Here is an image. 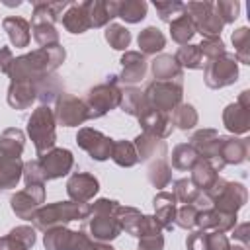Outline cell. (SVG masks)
I'll use <instances>...</instances> for the list:
<instances>
[{
    "instance_id": "9f6ffc18",
    "label": "cell",
    "mask_w": 250,
    "mask_h": 250,
    "mask_svg": "<svg viewBox=\"0 0 250 250\" xmlns=\"http://www.w3.org/2000/svg\"><path fill=\"white\" fill-rule=\"evenodd\" d=\"M229 246H230V242L225 232H217V230L209 232L207 230V250H229Z\"/></svg>"
},
{
    "instance_id": "7dc6e473",
    "label": "cell",
    "mask_w": 250,
    "mask_h": 250,
    "mask_svg": "<svg viewBox=\"0 0 250 250\" xmlns=\"http://www.w3.org/2000/svg\"><path fill=\"white\" fill-rule=\"evenodd\" d=\"M59 90H61V84H59L57 76L47 74V76L35 80V92H37V98L43 102V105L49 104V102H53L57 98Z\"/></svg>"
},
{
    "instance_id": "74e56055",
    "label": "cell",
    "mask_w": 250,
    "mask_h": 250,
    "mask_svg": "<svg viewBox=\"0 0 250 250\" xmlns=\"http://www.w3.org/2000/svg\"><path fill=\"white\" fill-rule=\"evenodd\" d=\"M146 2L143 0H127L117 2V18L125 20L127 23H139L146 16Z\"/></svg>"
},
{
    "instance_id": "f6af8a7d",
    "label": "cell",
    "mask_w": 250,
    "mask_h": 250,
    "mask_svg": "<svg viewBox=\"0 0 250 250\" xmlns=\"http://www.w3.org/2000/svg\"><path fill=\"white\" fill-rule=\"evenodd\" d=\"M31 31H33V39H35L41 47L59 45V31L55 29L53 23H47V21H35V23H31Z\"/></svg>"
},
{
    "instance_id": "bcb514c9",
    "label": "cell",
    "mask_w": 250,
    "mask_h": 250,
    "mask_svg": "<svg viewBox=\"0 0 250 250\" xmlns=\"http://www.w3.org/2000/svg\"><path fill=\"white\" fill-rule=\"evenodd\" d=\"M105 41L117 49V51H125L131 43V33L125 25H119V23H109L105 27Z\"/></svg>"
},
{
    "instance_id": "ac0fdd59",
    "label": "cell",
    "mask_w": 250,
    "mask_h": 250,
    "mask_svg": "<svg viewBox=\"0 0 250 250\" xmlns=\"http://www.w3.org/2000/svg\"><path fill=\"white\" fill-rule=\"evenodd\" d=\"M195 227L201 230H217V232H227L236 227V213H225L215 207L201 209L197 213Z\"/></svg>"
},
{
    "instance_id": "44dd1931",
    "label": "cell",
    "mask_w": 250,
    "mask_h": 250,
    "mask_svg": "<svg viewBox=\"0 0 250 250\" xmlns=\"http://www.w3.org/2000/svg\"><path fill=\"white\" fill-rule=\"evenodd\" d=\"M37 98L33 80H14L8 88V104L14 109H25Z\"/></svg>"
},
{
    "instance_id": "b9f144b4",
    "label": "cell",
    "mask_w": 250,
    "mask_h": 250,
    "mask_svg": "<svg viewBox=\"0 0 250 250\" xmlns=\"http://www.w3.org/2000/svg\"><path fill=\"white\" fill-rule=\"evenodd\" d=\"M143 105H145V96H143V92H141L139 88L129 86V88L121 90L119 107H121L125 113H129V115H135V117H137Z\"/></svg>"
},
{
    "instance_id": "3957f363",
    "label": "cell",
    "mask_w": 250,
    "mask_h": 250,
    "mask_svg": "<svg viewBox=\"0 0 250 250\" xmlns=\"http://www.w3.org/2000/svg\"><path fill=\"white\" fill-rule=\"evenodd\" d=\"M90 211L88 203H76V201H57L51 205H41L31 221L33 227L39 230H49L55 227H64L70 221H78V219H86Z\"/></svg>"
},
{
    "instance_id": "ee69618b",
    "label": "cell",
    "mask_w": 250,
    "mask_h": 250,
    "mask_svg": "<svg viewBox=\"0 0 250 250\" xmlns=\"http://www.w3.org/2000/svg\"><path fill=\"white\" fill-rule=\"evenodd\" d=\"M232 45H234V59L242 64H250V29L238 27L232 33Z\"/></svg>"
},
{
    "instance_id": "8fae6325",
    "label": "cell",
    "mask_w": 250,
    "mask_h": 250,
    "mask_svg": "<svg viewBox=\"0 0 250 250\" xmlns=\"http://www.w3.org/2000/svg\"><path fill=\"white\" fill-rule=\"evenodd\" d=\"M225 127L234 135H244L250 131V92H240L234 104H229L223 111Z\"/></svg>"
},
{
    "instance_id": "ab89813d",
    "label": "cell",
    "mask_w": 250,
    "mask_h": 250,
    "mask_svg": "<svg viewBox=\"0 0 250 250\" xmlns=\"http://www.w3.org/2000/svg\"><path fill=\"white\" fill-rule=\"evenodd\" d=\"M170 119H172V125H176L182 131H188L197 125V111L189 104H180L172 109Z\"/></svg>"
},
{
    "instance_id": "d590c367",
    "label": "cell",
    "mask_w": 250,
    "mask_h": 250,
    "mask_svg": "<svg viewBox=\"0 0 250 250\" xmlns=\"http://www.w3.org/2000/svg\"><path fill=\"white\" fill-rule=\"evenodd\" d=\"M170 35L178 45H188L189 39L195 35V27L193 21L189 20V16L184 12L182 16H178L176 20L170 21Z\"/></svg>"
},
{
    "instance_id": "cb8c5ba5",
    "label": "cell",
    "mask_w": 250,
    "mask_h": 250,
    "mask_svg": "<svg viewBox=\"0 0 250 250\" xmlns=\"http://www.w3.org/2000/svg\"><path fill=\"white\" fill-rule=\"evenodd\" d=\"M35 244V229L21 225L8 232V236L0 238V250H29Z\"/></svg>"
},
{
    "instance_id": "60d3db41",
    "label": "cell",
    "mask_w": 250,
    "mask_h": 250,
    "mask_svg": "<svg viewBox=\"0 0 250 250\" xmlns=\"http://www.w3.org/2000/svg\"><path fill=\"white\" fill-rule=\"evenodd\" d=\"M197 160L199 156L189 143H182L172 150V166L176 170H191Z\"/></svg>"
},
{
    "instance_id": "4fadbf2b",
    "label": "cell",
    "mask_w": 250,
    "mask_h": 250,
    "mask_svg": "<svg viewBox=\"0 0 250 250\" xmlns=\"http://www.w3.org/2000/svg\"><path fill=\"white\" fill-rule=\"evenodd\" d=\"M43 201H45V188L43 184H39V186H27L25 189L16 191L10 199V205L20 219H31Z\"/></svg>"
},
{
    "instance_id": "f35d334b",
    "label": "cell",
    "mask_w": 250,
    "mask_h": 250,
    "mask_svg": "<svg viewBox=\"0 0 250 250\" xmlns=\"http://www.w3.org/2000/svg\"><path fill=\"white\" fill-rule=\"evenodd\" d=\"M174 59L180 66H188V68H203L205 66V59L197 45H189V43L182 45L178 49V53L174 55Z\"/></svg>"
},
{
    "instance_id": "30bf717a",
    "label": "cell",
    "mask_w": 250,
    "mask_h": 250,
    "mask_svg": "<svg viewBox=\"0 0 250 250\" xmlns=\"http://www.w3.org/2000/svg\"><path fill=\"white\" fill-rule=\"evenodd\" d=\"M53 113H55V123L62 127H76L82 125L86 119H90L84 100H78L72 94H61L57 98V107Z\"/></svg>"
},
{
    "instance_id": "7bdbcfd3",
    "label": "cell",
    "mask_w": 250,
    "mask_h": 250,
    "mask_svg": "<svg viewBox=\"0 0 250 250\" xmlns=\"http://www.w3.org/2000/svg\"><path fill=\"white\" fill-rule=\"evenodd\" d=\"M148 182L154 188H166L172 182V168L168 166L166 158H156L150 166H148Z\"/></svg>"
},
{
    "instance_id": "6125c7cd",
    "label": "cell",
    "mask_w": 250,
    "mask_h": 250,
    "mask_svg": "<svg viewBox=\"0 0 250 250\" xmlns=\"http://www.w3.org/2000/svg\"><path fill=\"white\" fill-rule=\"evenodd\" d=\"M229 250H246V246H242V244H234V246H229Z\"/></svg>"
},
{
    "instance_id": "836d02e7",
    "label": "cell",
    "mask_w": 250,
    "mask_h": 250,
    "mask_svg": "<svg viewBox=\"0 0 250 250\" xmlns=\"http://www.w3.org/2000/svg\"><path fill=\"white\" fill-rule=\"evenodd\" d=\"M115 217H117V223L121 227V230H125L127 234H133V236H139V229H141V221H143V213L135 207H123L119 205L117 211H115Z\"/></svg>"
},
{
    "instance_id": "be15d7a7",
    "label": "cell",
    "mask_w": 250,
    "mask_h": 250,
    "mask_svg": "<svg viewBox=\"0 0 250 250\" xmlns=\"http://www.w3.org/2000/svg\"><path fill=\"white\" fill-rule=\"evenodd\" d=\"M0 189H2V188H0Z\"/></svg>"
},
{
    "instance_id": "ba28073f",
    "label": "cell",
    "mask_w": 250,
    "mask_h": 250,
    "mask_svg": "<svg viewBox=\"0 0 250 250\" xmlns=\"http://www.w3.org/2000/svg\"><path fill=\"white\" fill-rule=\"evenodd\" d=\"M184 12L193 21V27L203 37H219L223 29V21L215 12V2H188L184 4Z\"/></svg>"
},
{
    "instance_id": "484cf974",
    "label": "cell",
    "mask_w": 250,
    "mask_h": 250,
    "mask_svg": "<svg viewBox=\"0 0 250 250\" xmlns=\"http://www.w3.org/2000/svg\"><path fill=\"white\" fill-rule=\"evenodd\" d=\"M135 150L139 160H150V158H166V143L154 135L143 133L135 139Z\"/></svg>"
},
{
    "instance_id": "ffe728a7",
    "label": "cell",
    "mask_w": 250,
    "mask_h": 250,
    "mask_svg": "<svg viewBox=\"0 0 250 250\" xmlns=\"http://www.w3.org/2000/svg\"><path fill=\"white\" fill-rule=\"evenodd\" d=\"M219 133L215 129H199L193 133V137L189 139V145L193 146V150L197 152L199 158L209 160L215 166L217 160V150H219Z\"/></svg>"
},
{
    "instance_id": "d6a6232c",
    "label": "cell",
    "mask_w": 250,
    "mask_h": 250,
    "mask_svg": "<svg viewBox=\"0 0 250 250\" xmlns=\"http://www.w3.org/2000/svg\"><path fill=\"white\" fill-rule=\"evenodd\" d=\"M139 47H141V51L139 53H143V55H156V53H160L162 49H164V45H166V37H164V33L160 31V29H156V27H146V29H143L141 33H139Z\"/></svg>"
},
{
    "instance_id": "9a60e30c",
    "label": "cell",
    "mask_w": 250,
    "mask_h": 250,
    "mask_svg": "<svg viewBox=\"0 0 250 250\" xmlns=\"http://www.w3.org/2000/svg\"><path fill=\"white\" fill-rule=\"evenodd\" d=\"M248 158V141L236 137H221L215 168L221 170L227 164H242Z\"/></svg>"
},
{
    "instance_id": "1f68e13d",
    "label": "cell",
    "mask_w": 250,
    "mask_h": 250,
    "mask_svg": "<svg viewBox=\"0 0 250 250\" xmlns=\"http://www.w3.org/2000/svg\"><path fill=\"white\" fill-rule=\"evenodd\" d=\"M25 137L20 129L10 127L0 135V156H16L20 158L23 152Z\"/></svg>"
},
{
    "instance_id": "8992f818",
    "label": "cell",
    "mask_w": 250,
    "mask_h": 250,
    "mask_svg": "<svg viewBox=\"0 0 250 250\" xmlns=\"http://www.w3.org/2000/svg\"><path fill=\"white\" fill-rule=\"evenodd\" d=\"M119 100H121V90L117 88V76L113 74V76H107L104 84L90 88L84 104L88 107L90 119H98L105 115L109 109H115L119 105Z\"/></svg>"
},
{
    "instance_id": "94428289",
    "label": "cell",
    "mask_w": 250,
    "mask_h": 250,
    "mask_svg": "<svg viewBox=\"0 0 250 250\" xmlns=\"http://www.w3.org/2000/svg\"><path fill=\"white\" fill-rule=\"evenodd\" d=\"M12 61H14V55H12L10 47H2V49H0V70H2V72H8Z\"/></svg>"
},
{
    "instance_id": "5bb4252c",
    "label": "cell",
    "mask_w": 250,
    "mask_h": 250,
    "mask_svg": "<svg viewBox=\"0 0 250 250\" xmlns=\"http://www.w3.org/2000/svg\"><path fill=\"white\" fill-rule=\"evenodd\" d=\"M39 164L45 174V180H57V178L66 176L72 170L74 156L66 148H51L49 152L39 156Z\"/></svg>"
},
{
    "instance_id": "d4e9b609",
    "label": "cell",
    "mask_w": 250,
    "mask_h": 250,
    "mask_svg": "<svg viewBox=\"0 0 250 250\" xmlns=\"http://www.w3.org/2000/svg\"><path fill=\"white\" fill-rule=\"evenodd\" d=\"M86 10L92 27H104L105 23H109V20L117 18V2L113 0H88Z\"/></svg>"
},
{
    "instance_id": "5b68a950",
    "label": "cell",
    "mask_w": 250,
    "mask_h": 250,
    "mask_svg": "<svg viewBox=\"0 0 250 250\" xmlns=\"http://www.w3.org/2000/svg\"><path fill=\"white\" fill-rule=\"evenodd\" d=\"M211 199V205L225 213H236L248 201V191L238 182H227L225 178H217V182L205 191Z\"/></svg>"
},
{
    "instance_id": "603a6c76",
    "label": "cell",
    "mask_w": 250,
    "mask_h": 250,
    "mask_svg": "<svg viewBox=\"0 0 250 250\" xmlns=\"http://www.w3.org/2000/svg\"><path fill=\"white\" fill-rule=\"evenodd\" d=\"M150 68H152V74H154L156 80H162V82H178V84H182V80H184V70L176 62V59L172 55H158L152 61Z\"/></svg>"
},
{
    "instance_id": "9c48e42d",
    "label": "cell",
    "mask_w": 250,
    "mask_h": 250,
    "mask_svg": "<svg viewBox=\"0 0 250 250\" xmlns=\"http://www.w3.org/2000/svg\"><path fill=\"white\" fill-rule=\"evenodd\" d=\"M238 78V61L234 55L225 53L213 61L205 62V84L213 90L234 84Z\"/></svg>"
},
{
    "instance_id": "4dcf8cb0",
    "label": "cell",
    "mask_w": 250,
    "mask_h": 250,
    "mask_svg": "<svg viewBox=\"0 0 250 250\" xmlns=\"http://www.w3.org/2000/svg\"><path fill=\"white\" fill-rule=\"evenodd\" d=\"M68 6H70L68 2H35L31 23H35V21H47V23H53L55 25V21L62 20V12Z\"/></svg>"
},
{
    "instance_id": "8d00e7d4",
    "label": "cell",
    "mask_w": 250,
    "mask_h": 250,
    "mask_svg": "<svg viewBox=\"0 0 250 250\" xmlns=\"http://www.w3.org/2000/svg\"><path fill=\"white\" fill-rule=\"evenodd\" d=\"M72 234L74 230H68L66 227H55L45 230L43 244L47 250H68L72 242Z\"/></svg>"
},
{
    "instance_id": "83f0119b",
    "label": "cell",
    "mask_w": 250,
    "mask_h": 250,
    "mask_svg": "<svg viewBox=\"0 0 250 250\" xmlns=\"http://www.w3.org/2000/svg\"><path fill=\"white\" fill-rule=\"evenodd\" d=\"M62 25H64L66 31H70V33H84V31H88L92 25H90L86 2L70 4L68 10L62 14Z\"/></svg>"
},
{
    "instance_id": "c3c4849f",
    "label": "cell",
    "mask_w": 250,
    "mask_h": 250,
    "mask_svg": "<svg viewBox=\"0 0 250 250\" xmlns=\"http://www.w3.org/2000/svg\"><path fill=\"white\" fill-rule=\"evenodd\" d=\"M174 197H176V201H180V203H193L195 201V197L201 193V191H197V188L191 184V180H188V178H182V180H178V182H174Z\"/></svg>"
},
{
    "instance_id": "e0dca14e",
    "label": "cell",
    "mask_w": 250,
    "mask_h": 250,
    "mask_svg": "<svg viewBox=\"0 0 250 250\" xmlns=\"http://www.w3.org/2000/svg\"><path fill=\"white\" fill-rule=\"evenodd\" d=\"M98 189H100L98 180L88 172H74L66 182V193L70 201H76V203L90 201L98 193Z\"/></svg>"
},
{
    "instance_id": "e575fe53",
    "label": "cell",
    "mask_w": 250,
    "mask_h": 250,
    "mask_svg": "<svg viewBox=\"0 0 250 250\" xmlns=\"http://www.w3.org/2000/svg\"><path fill=\"white\" fill-rule=\"evenodd\" d=\"M111 160L121 166V168H131L139 162L135 145L131 141H113V148H111Z\"/></svg>"
},
{
    "instance_id": "d6986e66",
    "label": "cell",
    "mask_w": 250,
    "mask_h": 250,
    "mask_svg": "<svg viewBox=\"0 0 250 250\" xmlns=\"http://www.w3.org/2000/svg\"><path fill=\"white\" fill-rule=\"evenodd\" d=\"M121 74L117 76V84H135L141 82L146 74V59L143 53L139 51H125V55L121 57Z\"/></svg>"
},
{
    "instance_id": "680465c9",
    "label": "cell",
    "mask_w": 250,
    "mask_h": 250,
    "mask_svg": "<svg viewBox=\"0 0 250 250\" xmlns=\"http://www.w3.org/2000/svg\"><path fill=\"white\" fill-rule=\"evenodd\" d=\"M164 236L162 234H148L139 238V250H162Z\"/></svg>"
},
{
    "instance_id": "7a4b0ae2",
    "label": "cell",
    "mask_w": 250,
    "mask_h": 250,
    "mask_svg": "<svg viewBox=\"0 0 250 250\" xmlns=\"http://www.w3.org/2000/svg\"><path fill=\"white\" fill-rule=\"evenodd\" d=\"M117 207L119 203L111 199H98L90 205V211H88V217L84 219L82 229L90 232L88 236L92 240L105 242V240H113L115 236H119L121 227L115 217Z\"/></svg>"
},
{
    "instance_id": "2e32d148",
    "label": "cell",
    "mask_w": 250,
    "mask_h": 250,
    "mask_svg": "<svg viewBox=\"0 0 250 250\" xmlns=\"http://www.w3.org/2000/svg\"><path fill=\"white\" fill-rule=\"evenodd\" d=\"M137 117H139V123L143 125L145 133L154 135V137H158V139H166V137L172 133V129H174L172 119H170V113L152 109V107H148L146 104L141 107V111H139Z\"/></svg>"
},
{
    "instance_id": "f907efd6",
    "label": "cell",
    "mask_w": 250,
    "mask_h": 250,
    "mask_svg": "<svg viewBox=\"0 0 250 250\" xmlns=\"http://www.w3.org/2000/svg\"><path fill=\"white\" fill-rule=\"evenodd\" d=\"M68 250H113L111 246H107L105 242H98V240H92L84 230H74V238H72V244Z\"/></svg>"
},
{
    "instance_id": "f5cc1de1",
    "label": "cell",
    "mask_w": 250,
    "mask_h": 250,
    "mask_svg": "<svg viewBox=\"0 0 250 250\" xmlns=\"http://www.w3.org/2000/svg\"><path fill=\"white\" fill-rule=\"evenodd\" d=\"M215 12L223 23H232L238 18L240 4L236 0H219V2H215Z\"/></svg>"
},
{
    "instance_id": "6f0895ef",
    "label": "cell",
    "mask_w": 250,
    "mask_h": 250,
    "mask_svg": "<svg viewBox=\"0 0 250 250\" xmlns=\"http://www.w3.org/2000/svg\"><path fill=\"white\" fill-rule=\"evenodd\" d=\"M188 250H207V230H195L186 240Z\"/></svg>"
},
{
    "instance_id": "f1b7e54d",
    "label": "cell",
    "mask_w": 250,
    "mask_h": 250,
    "mask_svg": "<svg viewBox=\"0 0 250 250\" xmlns=\"http://www.w3.org/2000/svg\"><path fill=\"white\" fill-rule=\"evenodd\" d=\"M219 170L209 162V160H205V158H199L195 164H193V168H191V184L197 188V191H201V193H205L215 182H217V178H219V174H217Z\"/></svg>"
},
{
    "instance_id": "6da1fadb",
    "label": "cell",
    "mask_w": 250,
    "mask_h": 250,
    "mask_svg": "<svg viewBox=\"0 0 250 250\" xmlns=\"http://www.w3.org/2000/svg\"><path fill=\"white\" fill-rule=\"evenodd\" d=\"M64 47L59 45H51V47H39L37 51H31L27 55L21 57H14L10 68H8V76L14 80H39L47 74H51L62 61H64Z\"/></svg>"
},
{
    "instance_id": "7402d4cb",
    "label": "cell",
    "mask_w": 250,
    "mask_h": 250,
    "mask_svg": "<svg viewBox=\"0 0 250 250\" xmlns=\"http://www.w3.org/2000/svg\"><path fill=\"white\" fill-rule=\"evenodd\" d=\"M154 219L158 221V225L166 230L174 229V219H176V197L170 191H160L154 197Z\"/></svg>"
},
{
    "instance_id": "f546056e",
    "label": "cell",
    "mask_w": 250,
    "mask_h": 250,
    "mask_svg": "<svg viewBox=\"0 0 250 250\" xmlns=\"http://www.w3.org/2000/svg\"><path fill=\"white\" fill-rule=\"evenodd\" d=\"M23 174V162L16 156H0V188H16Z\"/></svg>"
},
{
    "instance_id": "52a82bcc",
    "label": "cell",
    "mask_w": 250,
    "mask_h": 250,
    "mask_svg": "<svg viewBox=\"0 0 250 250\" xmlns=\"http://www.w3.org/2000/svg\"><path fill=\"white\" fill-rule=\"evenodd\" d=\"M145 96V104L152 109L170 113L176 105L182 104V96H184V88L178 82H162V80H154L146 86V90L143 92Z\"/></svg>"
},
{
    "instance_id": "4316f807",
    "label": "cell",
    "mask_w": 250,
    "mask_h": 250,
    "mask_svg": "<svg viewBox=\"0 0 250 250\" xmlns=\"http://www.w3.org/2000/svg\"><path fill=\"white\" fill-rule=\"evenodd\" d=\"M2 27L4 31L8 33L10 37V43L14 47H27L29 45V39H31V25L29 21H25L23 18H18V16H10V18H4L2 21Z\"/></svg>"
},
{
    "instance_id": "681fc988",
    "label": "cell",
    "mask_w": 250,
    "mask_h": 250,
    "mask_svg": "<svg viewBox=\"0 0 250 250\" xmlns=\"http://www.w3.org/2000/svg\"><path fill=\"white\" fill-rule=\"evenodd\" d=\"M197 47H199V51H201L205 61H213V59H217V57L227 53L225 43L221 41V37H203V41Z\"/></svg>"
},
{
    "instance_id": "91938a15",
    "label": "cell",
    "mask_w": 250,
    "mask_h": 250,
    "mask_svg": "<svg viewBox=\"0 0 250 250\" xmlns=\"http://www.w3.org/2000/svg\"><path fill=\"white\" fill-rule=\"evenodd\" d=\"M232 236H234V240H240L242 246H246V244H248V223L236 225V227L232 229Z\"/></svg>"
},
{
    "instance_id": "db71d44e",
    "label": "cell",
    "mask_w": 250,
    "mask_h": 250,
    "mask_svg": "<svg viewBox=\"0 0 250 250\" xmlns=\"http://www.w3.org/2000/svg\"><path fill=\"white\" fill-rule=\"evenodd\" d=\"M154 8H156L160 20L162 21H168V23L172 20H176L178 16L184 14V4L182 2H170V0H166V2H154Z\"/></svg>"
},
{
    "instance_id": "816d5d0a",
    "label": "cell",
    "mask_w": 250,
    "mask_h": 250,
    "mask_svg": "<svg viewBox=\"0 0 250 250\" xmlns=\"http://www.w3.org/2000/svg\"><path fill=\"white\" fill-rule=\"evenodd\" d=\"M197 213L199 209L193 205V203H186L182 205L180 209H176V219L174 223L180 227V229H193L195 227V221H197Z\"/></svg>"
},
{
    "instance_id": "11a10c76",
    "label": "cell",
    "mask_w": 250,
    "mask_h": 250,
    "mask_svg": "<svg viewBox=\"0 0 250 250\" xmlns=\"http://www.w3.org/2000/svg\"><path fill=\"white\" fill-rule=\"evenodd\" d=\"M23 180L27 186H39V184H45V174L41 170V164L39 160H29L23 164Z\"/></svg>"
},
{
    "instance_id": "277c9868",
    "label": "cell",
    "mask_w": 250,
    "mask_h": 250,
    "mask_svg": "<svg viewBox=\"0 0 250 250\" xmlns=\"http://www.w3.org/2000/svg\"><path fill=\"white\" fill-rule=\"evenodd\" d=\"M27 135L31 137L39 156L55 148V113L49 105H39L27 119Z\"/></svg>"
},
{
    "instance_id": "7c38bea8",
    "label": "cell",
    "mask_w": 250,
    "mask_h": 250,
    "mask_svg": "<svg viewBox=\"0 0 250 250\" xmlns=\"http://www.w3.org/2000/svg\"><path fill=\"white\" fill-rule=\"evenodd\" d=\"M76 143L80 148H84L94 160H107L111 156L113 141L105 137L104 133L92 129V127H82L76 135Z\"/></svg>"
}]
</instances>
